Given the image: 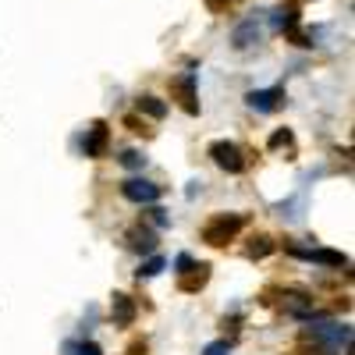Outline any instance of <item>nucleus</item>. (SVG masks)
I'll use <instances>...</instances> for the list:
<instances>
[{
  "label": "nucleus",
  "instance_id": "7ed1b4c3",
  "mask_svg": "<svg viewBox=\"0 0 355 355\" xmlns=\"http://www.w3.org/2000/svg\"><path fill=\"white\" fill-rule=\"evenodd\" d=\"M309 341H323L331 348H348L352 345V327H345V323H313V327L306 331Z\"/></svg>",
  "mask_w": 355,
  "mask_h": 355
},
{
  "label": "nucleus",
  "instance_id": "1a4fd4ad",
  "mask_svg": "<svg viewBox=\"0 0 355 355\" xmlns=\"http://www.w3.org/2000/svg\"><path fill=\"white\" fill-rule=\"evenodd\" d=\"M110 320L117 323V327H128V323L135 320V302L128 299V295L117 291L114 299H110Z\"/></svg>",
  "mask_w": 355,
  "mask_h": 355
},
{
  "label": "nucleus",
  "instance_id": "6ab92c4d",
  "mask_svg": "<svg viewBox=\"0 0 355 355\" xmlns=\"http://www.w3.org/2000/svg\"><path fill=\"white\" fill-rule=\"evenodd\" d=\"M202 355H231V345L227 341H214V345H206Z\"/></svg>",
  "mask_w": 355,
  "mask_h": 355
},
{
  "label": "nucleus",
  "instance_id": "9d476101",
  "mask_svg": "<svg viewBox=\"0 0 355 355\" xmlns=\"http://www.w3.org/2000/svg\"><path fill=\"white\" fill-rule=\"evenodd\" d=\"M174 89H178V96H182V107H185L189 114H199V103H196V75L174 78Z\"/></svg>",
  "mask_w": 355,
  "mask_h": 355
},
{
  "label": "nucleus",
  "instance_id": "f8f14e48",
  "mask_svg": "<svg viewBox=\"0 0 355 355\" xmlns=\"http://www.w3.org/2000/svg\"><path fill=\"white\" fill-rule=\"evenodd\" d=\"M128 245H132L135 252H153V249H157V234H153L150 227H132V231H128Z\"/></svg>",
  "mask_w": 355,
  "mask_h": 355
},
{
  "label": "nucleus",
  "instance_id": "f03ea898",
  "mask_svg": "<svg viewBox=\"0 0 355 355\" xmlns=\"http://www.w3.org/2000/svg\"><path fill=\"white\" fill-rule=\"evenodd\" d=\"M210 157H214V164H217L220 171H227V174H239V171H245V153H242L234 142H227V139L210 142Z\"/></svg>",
  "mask_w": 355,
  "mask_h": 355
},
{
  "label": "nucleus",
  "instance_id": "412c9836",
  "mask_svg": "<svg viewBox=\"0 0 355 355\" xmlns=\"http://www.w3.org/2000/svg\"><path fill=\"white\" fill-rule=\"evenodd\" d=\"M125 125H128L132 132H146V125L139 121V117H125Z\"/></svg>",
  "mask_w": 355,
  "mask_h": 355
},
{
  "label": "nucleus",
  "instance_id": "423d86ee",
  "mask_svg": "<svg viewBox=\"0 0 355 355\" xmlns=\"http://www.w3.org/2000/svg\"><path fill=\"white\" fill-rule=\"evenodd\" d=\"M288 252H291V256H299V259H309V263H320V266H334V270L348 266V256L331 252V249H302V245H288Z\"/></svg>",
  "mask_w": 355,
  "mask_h": 355
},
{
  "label": "nucleus",
  "instance_id": "4be33fe9",
  "mask_svg": "<svg viewBox=\"0 0 355 355\" xmlns=\"http://www.w3.org/2000/svg\"><path fill=\"white\" fill-rule=\"evenodd\" d=\"M206 8H210V11L217 15V11H224V8H227V0H206Z\"/></svg>",
  "mask_w": 355,
  "mask_h": 355
},
{
  "label": "nucleus",
  "instance_id": "f257e3e1",
  "mask_svg": "<svg viewBox=\"0 0 355 355\" xmlns=\"http://www.w3.org/2000/svg\"><path fill=\"white\" fill-rule=\"evenodd\" d=\"M242 224H245L242 214H217V217H210V220L202 224V242L220 249V245L234 242V234L242 231Z\"/></svg>",
  "mask_w": 355,
  "mask_h": 355
},
{
  "label": "nucleus",
  "instance_id": "a211bd4d",
  "mask_svg": "<svg viewBox=\"0 0 355 355\" xmlns=\"http://www.w3.org/2000/svg\"><path fill=\"white\" fill-rule=\"evenodd\" d=\"M291 142V132L288 128H281V132H274L270 135V142H266V146H270V150H281V146H288Z\"/></svg>",
  "mask_w": 355,
  "mask_h": 355
},
{
  "label": "nucleus",
  "instance_id": "2eb2a0df",
  "mask_svg": "<svg viewBox=\"0 0 355 355\" xmlns=\"http://www.w3.org/2000/svg\"><path fill=\"white\" fill-rule=\"evenodd\" d=\"M64 355H103V348L96 341H71L64 345Z\"/></svg>",
  "mask_w": 355,
  "mask_h": 355
},
{
  "label": "nucleus",
  "instance_id": "0eeeda50",
  "mask_svg": "<svg viewBox=\"0 0 355 355\" xmlns=\"http://www.w3.org/2000/svg\"><path fill=\"white\" fill-rule=\"evenodd\" d=\"M245 103L252 110H259V114H270V110H277L284 103V89L281 85L277 89H252V93L245 96Z\"/></svg>",
  "mask_w": 355,
  "mask_h": 355
},
{
  "label": "nucleus",
  "instance_id": "5701e85b",
  "mask_svg": "<svg viewBox=\"0 0 355 355\" xmlns=\"http://www.w3.org/2000/svg\"><path fill=\"white\" fill-rule=\"evenodd\" d=\"M128 355H146V345H132V348H128Z\"/></svg>",
  "mask_w": 355,
  "mask_h": 355
},
{
  "label": "nucleus",
  "instance_id": "20e7f679",
  "mask_svg": "<svg viewBox=\"0 0 355 355\" xmlns=\"http://www.w3.org/2000/svg\"><path fill=\"white\" fill-rule=\"evenodd\" d=\"M178 266H182V277H178V288L182 291H199L206 281H210V266L206 263H192L189 256H178Z\"/></svg>",
  "mask_w": 355,
  "mask_h": 355
},
{
  "label": "nucleus",
  "instance_id": "aec40b11",
  "mask_svg": "<svg viewBox=\"0 0 355 355\" xmlns=\"http://www.w3.org/2000/svg\"><path fill=\"white\" fill-rule=\"evenodd\" d=\"M150 217H153V224H160V227H167V224H171L167 210H160V206H157V210H150Z\"/></svg>",
  "mask_w": 355,
  "mask_h": 355
},
{
  "label": "nucleus",
  "instance_id": "f3484780",
  "mask_svg": "<svg viewBox=\"0 0 355 355\" xmlns=\"http://www.w3.org/2000/svg\"><path fill=\"white\" fill-rule=\"evenodd\" d=\"M164 266H167V263H164V256H153L150 263H142V270H139V277H157V274L164 270Z\"/></svg>",
  "mask_w": 355,
  "mask_h": 355
},
{
  "label": "nucleus",
  "instance_id": "4468645a",
  "mask_svg": "<svg viewBox=\"0 0 355 355\" xmlns=\"http://www.w3.org/2000/svg\"><path fill=\"white\" fill-rule=\"evenodd\" d=\"M245 252H249V259H263V256H270V252H274V239H266V234H256L252 245H249Z\"/></svg>",
  "mask_w": 355,
  "mask_h": 355
},
{
  "label": "nucleus",
  "instance_id": "ddd939ff",
  "mask_svg": "<svg viewBox=\"0 0 355 355\" xmlns=\"http://www.w3.org/2000/svg\"><path fill=\"white\" fill-rule=\"evenodd\" d=\"M135 107H139V114L153 117V121H160V117L167 114V103H164V100H157V96H139V100H135Z\"/></svg>",
  "mask_w": 355,
  "mask_h": 355
},
{
  "label": "nucleus",
  "instance_id": "dca6fc26",
  "mask_svg": "<svg viewBox=\"0 0 355 355\" xmlns=\"http://www.w3.org/2000/svg\"><path fill=\"white\" fill-rule=\"evenodd\" d=\"M121 164H125L128 171H142V167H146V153H139V150H125V153H121Z\"/></svg>",
  "mask_w": 355,
  "mask_h": 355
},
{
  "label": "nucleus",
  "instance_id": "9b49d317",
  "mask_svg": "<svg viewBox=\"0 0 355 355\" xmlns=\"http://www.w3.org/2000/svg\"><path fill=\"white\" fill-rule=\"evenodd\" d=\"M259 36H263L259 21H256V18H245V21H242L239 28H234V46H239V50H245V46L259 43Z\"/></svg>",
  "mask_w": 355,
  "mask_h": 355
},
{
  "label": "nucleus",
  "instance_id": "6e6552de",
  "mask_svg": "<svg viewBox=\"0 0 355 355\" xmlns=\"http://www.w3.org/2000/svg\"><path fill=\"white\" fill-rule=\"evenodd\" d=\"M107 139H110L107 125H103V121H96L93 128H89L85 142H82V150H85V157H103V153H107Z\"/></svg>",
  "mask_w": 355,
  "mask_h": 355
},
{
  "label": "nucleus",
  "instance_id": "39448f33",
  "mask_svg": "<svg viewBox=\"0 0 355 355\" xmlns=\"http://www.w3.org/2000/svg\"><path fill=\"white\" fill-rule=\"evenodd\" d=\"M160 185H153V182H146V178H128V182H121V196L128 199V202H157L160 199Z\"/></svg>",
  "mask_w": 355,
  "mask_h": 355
}]
</instances>
